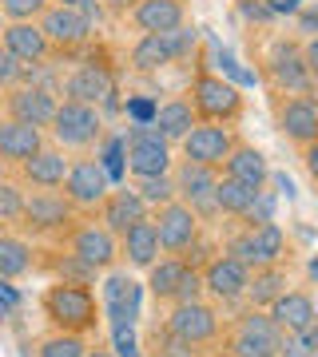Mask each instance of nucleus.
<instances>
[{"label":"nucleus","instance_id":"1","mask_svg":"<svg viewBox=\"0 0 318 357\" xmlns=\"http://www.w3.org/2000/svg\"><path fill=\"white\" fill-rule=\"evenodd\" d=\"M40 314L48 321V330L80 333V337H92L103 321L92 286H72V282H48L40 290Z\"/></svg>","mask_w":318,"mask_h":357},{"label":"nucleus","instance_id":"2","mask_svg":"<svg viewBox=\"0 0 318 357\" xmlns=\"http://www.w3.org/2000/svg\"><path fill=\"white\" fill-rule=\"evenodd\" d=\"M187 100L199 115V123H223V128H235L247 112V96H243L231 79L215 76V72H195L187 88Z\"/></svg>","mask_w":318,"mask_h":357},{"label":"nucleus","instance_id":"3","mask_svg":"<svg viewBox=\"0 0 318 357\" xmlns=\"http://www.w3.org/2000/svg\"><path fill=\"white\" fill-rule=\"evenodd\" d=\"M48 139L68 155H92V147L103 139V112L80 100H60L48 123Z\"/></svg>","mask_w":318,"mask_h":357},{"label":"nucleus","instance_id":"4","mask_svg":"<svg viewBox=\"0 0 318 357\" xmlns=\"http://www.w3.org/2000/svg\"><path fill=\"white\" fill-rule=\"evenodd\" d=\"M263 76H267L270 91L282 96H318V84L310 76V68L303 60V40L294 36H279L270 44V52L263 56Z\"/></svg>","mask_w":318,"mask_h":357},{"label":"nucleus","instance_id":"5","mask_svg":"<svg viewBox=\"0 0 318 357\" xmlns=\"http://www.w3.org/2000/svg\"><path fill=\"white\" fill-rule=\"evenodd\" d=\"M164 326L175 333L179 342L195 345L199 354H211V349L223 342V330H227V321H223L219 306H215V302H207V298H199V302H179V306H167Z\"/></svg>","mask_w":318,"mask_h":357},{"label":"nucleus","instance_id":"6","mask_svg":"<svg viewBox=\"0 0 318 357\" xmlns=\"http://www.w3.org/2000/svg\"><path fill=\"white\" fill-rule=\"evenodd\" d=\"M223 255L239 258L247 270L279 266L282 258H287V234H282L279 222H263V227H239V230H231V234H227Z\"/></svg>","mask_w":318,"mask_h":357},{"label":"nucleus","instance_id":"7","mask_svg":"<svg viewBox=\"0 0 318 357\" xmlns=\"http://www.w3.org/2000/svg\"><path fill=\"white\" fill-rule=\"evenodd\" d=\"M56 243H60L64 250H72L76 258H84L88 266H96L100 274L115 270V262H120V238L103 227L100 218H92V215L80 218V222H72Z\"/></svg>","mask_w":318,"mask_h":357},{"label":"nucleus","instance_id":"8","mask_svg":"<svg viewBox=\"0 0 318 357\" xmlns=\"http://www.w3.org/2000/svg\"><path fill=\"white\" fill-rule=\"evenodd\" d=\"M80 218L84 215L64 199V191H28L24 215H20L16 227L24 234H32V238H60L64 230L72 222H80Z\"/></svg>","mask_w":318,"mask_h":357},{"label":"nucleus","instance_id":"9","mask_svg":"<svg viewBox=\"0 0 318 357\" xmlns=\"http://www.w3.org/2000/svg\"><path fill=\"white\" fill-rule=\"evenodd\" d=\"M64 199L76 206L84 218H96L100 203L108 199L112 191V175H108V167L96 159V155H72V167H68V178H64Z\"/></svg>","mask_w":318,"mask_h":357},{"label":"nucleus","instance_id":"10","mask_svg":"<svg viewBox=\"0 0 318 357\" xmlns=\"http://www.w3.org/2000/svg\"><path fill=\"white\" fill-rule=\"evenodd\" d=\"M191 48H195V28L187 24L175 28V32H140V40L127 52V64L147 76V72H159V68L183 60Z\"/></svg>","mask_w":318,"mask_h":357},{"label":"nucleus","instance_id":"11","mask_svg":"<svg viewBox=\"0 0 318 357\" xmlns=\"http://www.w3.org/2000/svg\"><path fill=\"white\" fill-rule=\"evenodd\" d=\"M124 163L127 175H171L175 167V155H171V143L152 128V123H140V128L127 131V147H124Z\"/></svg>","mask_w":318,"mask_h":357},{"label":"nucleus","instance_id":"12","mask_svg":"<svg viewBox=\"0 0 318 357\" xmlns=\"http://www.w3.org/2000/svg\"><path fill=\"white\" fill-rule=\"evenodd\" d=\"M270 107H275V128H279V135L287 143H294L298 151H303L306 143L318 139V100H310V96H282V91H275Z\"/></svg>","mask_w":318,"mask_h":357},{"label":"nucleus","instance_id":"13","mask_svg":"<svg viewBox=\"0 0 318 357\" xmlns=\"http://www.w3.org/2000/svg\"><path fill=\"white\" fill-rule=\"evenodd\" d=\"M171 178H175V195L183 203L203 218H215L219 206H215V183H219V171L215 167H203V163H191V159H179L171 167Z\"/></svg>","mask_w":318,"mask_h":357},{"label":"nucleus","instance_id":"14","mask_svg":"<svg viewBox=\"0 0 318 357\" xmlns=\"http://www.w3.org/2000/svg\"><path fill=\"white\" fill-rule=\"evenodd\" d=\"M152 222H155V234H159V250H164V255H183V250L203 234V218L195 215L183 199L152 211Z\"/></svg>","mask_w":318,"mask_h":357},{"label":"nucleus","instance_id":"15","mask_svg":"<svg viewBox=\"0 0 318 357\" xmlns=\"http://www.w3.org/2000/svg\"><path fill=\"white\" fill-rule=\"evenodd\" d=\"M235 147H239V131L223 128V123H195V128L187 131V139L179 143L183 159L215 167V171H223V163H227V155L235 151Z\"/></svg>","mask_w":318,"mask_h":357},{"label":"nucleus","instance_id":"16","mask_svg":"<svg viewBox=\"0 0 318 357\" xmlns=\"http://www.w3.org/2000/svg\"><path fill=\"white\" fill-rule=\"evenodd\" d=\"M203 290L207 298L215 302V306H235V302H243L247 298V286H251V270L243 266L239 258H231L219 250L211 262H207L203 270Z\"/></svg>","mask_w":318,"mask_h":357},{"label":"nucleus","instance_id":"17","mask_svg":"<svg viewBox=\"0 0 318 357\" xmlns=\"http://www.w3.org/2000/svg\"><path fill=\"white\" fill-rule=\"evenodd\" d=\"M36 24H40V32L48 36L52 52H64V56H72V52L84 48V44L92 40V28H96L84 13L64 8V4H48Z\"/></svg>","mask_w":318,"mask_h":357},{"label":"nucleus","instance_id":"18","mask_svg":"<svg viewBox=\"0 0 318 357\" xmlns=\"http://www.w3.org/2000/svg\"><path fill=\"white\" fill-rule=\"evenodd\" d=\"M0 96H4V115L8 119H24V123L44 131H48L52 115L60 107V96L52 88H40V84H16V88L0 91Z\"/></svg>","mask_w":318,"mask_h":357},{"label":"nucleus","instance_id":"19","mask_svg":"<svg viewBox=\"0 0 318 357\" xmlns=\"http://www.w3.org/2000/svg\"><path fill=\"white\" fill-rule=\"evenodd\" d=\"M64 100H80L92 107H112L115 103V72L100 60L80 64L72 76L64 79Z\"/></svg>","mask_w":318,"mask_h":357},{"label":"nucleus","instance_id":"20","mask_svg":"<svg viewBox=\"0 0 318 357\" xmlns=\"http://www.w3.org/2000/svg\"><path fill=\"white\" fill-rule=\"evenodd\" d=\"M68 167H72V155L56 147V143H48L32 159H24L16 171H20V183L32 187V191H60L64 178H68Z\"/></svg>","mask_w":318,"mask_h":357},{"label":"nucleus","instance_id":"21","mask_svg":"<svg viewBox=\"0 0 318 357\" xmlns=\"http://www.w3.org/2000/svg\"><path fill=\"white\" fill-rule=\"evenodd\" d=\"M96 218H100L103 227L112 230L115 238H120V234H127V230L136 227V222L152 218V206L143 203L140 195H136V187L127 183V187H112V191H108V199L100 203Z\"/></svg>","mask_w":318,"mask_h":357},{"label":"nucleus","instance_id":"22","mask_svg":"<svg viewBox=\"0 0 318 357\" xmlns=\"http://www.w3.org/2000/svg\"><path fill=\"white\" fill-rule=\"evenodd\" d=\"M40 147H48V131L44 128H32L24 119H8V115L0 119V159L8 167H20Z\"/></svg>","mask_w":318,"mask_h":357},{"label":"nucleus","instance_id":"23","mask_svg":"<svg viewBox=\"0 0 318 357\" xmlns=\"http://www.w3.org/2000/svg\"><path fill=\"white\" fill-rule=\"evenodd\" d=\"M267 314L275 318V326H279L282 333H303L318 321V302H315L310 290H287L270 302Z\"/></svg>","mask_w":318,"mask_h":357},{"label":"nucleus","instance_id":"24","mask_svg":"<svg viewBox=\"0 0 318 357\" xmlns=\"http://www.w3.org/2000/svg\"><path fill=\"white\" fill-rule=\"evenodd\" d=\"M0 44L13 52L20 64H44V60H52V44H48V36L40 32L36 20H8Z\"/></svg>","mask_w":318,"mask_h":357},{"label":"nucleus","instance_id":"25","mask_svg":"<svg viewBox=\"0 0 318 357\" xmlns=\"http://www.w3.org/2000/svg\"><path fill=\"white\" fill-rule=\"evenodd\" d=\"M127 20L136 32H175L187 24V0H140Z\"/></svg>","mask_w":318,"mask_h":357},{"label":"nucleus","instance_id":"26","mask_svg":"<svg viewBox=\"0 0 318 357\" xmlns=\"http://www.w3.org/2000/svg\"><path fill=\"white\" fill-rule=\"evenodd\" d=\"M159 234H155V222L152 218H143V222H136V227L127 230V234H120V258L127 262V270H147L159 262Z\"/></svg>","mask_w":318,"mask_h":357},{"label":"nucleus","instance_id":"27","mask_svg":"<svg viewBox=\"0 0 318 357\" xmlns=\"http://www.w3.org/2000/svg\"><path fill=\"white\" fill-rule=\"evenodd\" d=\"M100 310L112 321H136V314H140V286H136V278L124 274V270H108Z\"/></svg>","mask_w":318,"mask_h":357},{"label":"nucleus","instance_id":"28","mask_svg":"<svg viewBox=\"0 0 318 357\" xmlns=\"http://www.w3.org/2000/svg\"><path fill=\"white\" fill-rule=\"evenodd\" d=\"M36 266L44 274H52V282H72V286H96L100 270L88 266L84 258H76L72 250H36Z\"/></svg>","mask_w":318,"mask_h":357},{"label":"nucleus","instance_id":"29","mask_svg":"<svg viewBox=\"0 0 318 357\" xmlns=\"http://www.w3.org/2000/svg\"><path fill=\"white\" fill-rule=\"evenodd\" d=\"M199 123V115H195V107H191L187 96H175V100H164L159 107H155L152 115V128L164 135L171 147H179V143L187 139V131Z\"/></svg>","mask_w":318,"mask_h":357},{"label":"nucleus","instance_id":"30","mask_svg":"<svg viewBox=\"0 0 318 357\" xmlns=\"http://www.w3.org/2000/svg\"><path fill=\"white\" fill-rule=\"evenodd\" d=\"M223 175H231V178H243V183H251V187H267L270 183V163H267V155L259 151L254 143H243L239 139V147L227 155V163H223Z\"/></svg>","mask_w":318,"mask_h":357},{"label":"nucleus","instance_id":"31","mask_svg":"<svg viewBox=\"0 0 318 357\" xmlns=\"http://www.w3.org/2000/svg\"><path fill=\"white\" fill-rule=\"evenodd\" d=\"M187 270L191 266L179 255H159V262L147 270V294H152L155 306H171L175 302V290H179V282L187 278Z\"/></svg>","mask_w":318,"mask_h":357},{"label":"nucleus","instance_id":"32","mask_svg":"<svg viewBox=\"0 0 318 357\" xmlns=\"http://www.w3.org/2000/svg\"><path fill=\"white\" fill-rule=\"evenodd\" d=\"M36 270V246L28 243L24 234L4 230L0 234V282H16Z\"/></svg>","mask_w":318,"mask_h":357},{"label":"nucleus","instance_id":"33","mask_svg":"<svg viewBox=\"0 0 318 357\" xmlns=\"http://www.w3.org/2000/svg\"><path fill=\"white\" fill-rule=\"evenodd\" d=\"M291 290V278H287V266H259L251 270V286H247V306L254 310H270V302L279 294Z\"/></svg>","mask_w":318,"mask_h":357},{"label":"nucleus","instance_id":"34","mask_svg":"<svg viewBox=\"0 0 318 357\" xmlns=\"http://www.w3.org/2000/svg\"><path fill=\"white\" fill-rule=\"evenodd\" d=\"M254 195H259V187H251V183L231 178V175H223V171H219V183H215V206H219V215L243 218V211L254 203Z\"/></svg>","mask_w":318,"mask_h":357},{"label":"nucleus","instance_id":"35","mask_svg":"<svg viewBox=\"0 0 318 357\" xmlns=\"http://www.w3.org/2000/svg\"><path fill=\"white\" fill-rule=\"evenodd\" d=\"M131 187H136V195H140L143 203L152 206V211H159V206L175 203V178L171 175H136L131 178Z\"/></svg>","mask_w":318,"mask_h":357},{"label":"nucleus","instance_id":"36","mask_svg":"<svg viewBox=\"0 0 318 357\" xmlns=\"http://www.w3.org/2000/svg\"><path fill=\"white\" fill-rule=\"evenodd\" d=\"M223 349H231L235 357H279V345L267 342V337H254V333H243V330H223Z\"/></svg>","mask_w":318,"mask_h":357},{"label":"nucleus","instance_id":"37","mask_svg":"<svg viewBox=\"0 0 318 357\" xmlns=\"http://www.w3.org/2000/svg\"><path fill=\"white\" fill-rule=\"evenodd\" d=\"M88 354V337H80V333H60L52 330L40 337L36 345V357H84Z\"/></svg>","mask_w":318,"mask_h":357},{"label":"nucleus","instance_id":"38","mask_svg":"<svg viewBox=\"0 0 318 357\" xmlns=\"http://www.w3.org/2000/svg\"><path fill=\"white\" fill-rule=\"evenodd\" d=\"M24 199H28V191H24V183H16V178H0V218L8 222V227H16L20 222V215H24Z\"/></svg>","mask_w":318,"mask_h":357},{"label":"nucleus","instance_id":"39","mask_svg":"<svg viewBox=\"0 0 318 357\" xmlns=\"http://www.w3.org/2000/svg\"><path fill=\"white\" fill-rule=\"evenodd\" d=\"M318 354V321L303 333H282L279 357H315Z\"/></svg>","mask_w":318,"mask_h":357},{"label":"nucleus","instance_id":"40","mask_svg":"<svg viewBox=\"0 0 318 357\" xmlns=\"http://www.w3.org/2000/svg\"><path fill=\"white\" fill-rule=\"evenodd\" d=\"M275 206H279V199H275V191H263L254 195V203L243 211V218H235V222H243V227H263V222H275Z\"/></svg>","mask_w":318,"mask_h":357},{"label":"nucleus","instance_id":"41","mask_svg":"<svg viewBox=\"0 0 318 357\" xmlns=\"http://www.w3.org/2000/svg\"><path fill=\"white\" fill-rule=\"evenodd\" d=\"M52 0H0L4 20H40Z\"/></svg>","mask_w":318,"mask_h":357},{"label":"nucleus","instance_id":"42","mask_svg":"<svg viewBox=\"0 0 318 357\" xmlns=\"http://www.w3.org/2000/svg\"><path fill=\"white\" fill-rule=\"evenodd\" d=\"M20 79H24V64H20V60H16V56L4 48V44H0V91L16 88Z\"/></svg>","mask_w":318,"mask_h":357},{"label":"nucleus","instance_id":"43","mask_svg":"<svg viewBox=\"0 0 318 357\" xmlns=\"http://www.w3.org/2000/svg\"><path fill=\"white\" fill-rule=\"evenodd\" d=\"M199 298H207V290H203V274H199V270H187V278L179 282L175 302H171V306H179V302H199Z\"/></svg>","mask_w":318,"mask_h":357},{"label":"nucleus","instance_id":"44","mask_svg":"<svg viewBox=\"0 0 318 357\" xmlns=\"http://www.w3.org/2000/svg\"><path fill=\"white\" fill-rule=\"evenodd\" d=\"M112 330H115V357H140V345H136L131 321H112Z\"/></svg>","mask_w":318,"mask_h":357},{"label":"nucleus","instance_id":"45","mask_svg":"<svg viewBox=\"0 0 318 357\" xmlns=\"http://www.w3.org/2000/svg\"><path fill=\"white\" fill-rule=\"evenodd\" d=\"M52 4H64V8H76V13H84V16H88L92 24H96V20L103 16V4H100V0H52Z\"/></svg>","mask_w":318,"mask_h":357},{"label":"nucleus","instance_id":"46","mask_svg":"<svg viewBox=\"0 0 318 357\" xmlns=\"http://www.w3.org/2000/svg\"><path fill=\"white\" fill-rule=\"evenodd\" d=\"M298 159H303V171L318 183V139H315V143H306L303 151H298Z\"/></svg>","mask_w":318,"mask_h":357},{"label":"nucleus","instance_id":"47","mask_svg":"<svg viewBox=\"0 0 318 357\" xmlns=\"http://www.w3.org/2000/svg\"><path fill=\"white\" fill-rule=\"evenodd\" d=\"M298 32H306V36H318V4H306L303 13H298Z\"/></svg>","mask_w":318,"mask_h":357},{"label":"nucleus","instance_id":"48","mask_svg":"<svg viewBox=\"0 0 318 357\" xmlns=\"http://www.w3.org/2000/svg\"><path fill=\"white\" fill-rule=\"evenodd\" d=\"M303 60H306V68H310V76H315V84H318V36L303 40Z\"/></svg>","mask_w":318,"mask_h":357},{"label":"nucleus","instance_id":"49","mask_svg":"<svg viewBox=\"0 0 318 357\" xmlns=\"http://www.w3.org/2000/svg\"><path fill=\"white\" fill-rule=\"evenodd\" d=\"M103 4V13H112V16H120V20H127L131 16V8L140 4V0H100Z\"/></svg>","mask_w":318,"mask_h":357},{"label":"nucleus","instance_id":"50","mask_svg":"<svg viewBox=\"0 0 318 357\" xmlns=\"http://www.w3.org/2000/svg\"><path fill=\"white\" fill-rule=\"evenodd\" d=\"M84 357H115V349H103V345H88V354Z\"/></svg>","mask_w":318,"mask_h":357},{"label":"nucleus","instance_id":"51","mask_svg":"<svg viewBox=\"0 0 318 357\" xmlns=\"http://www.w3.org/2000/svg\"><path fill=\"white\" fill-rule=\"evenodd\" d=\"M207 357H235V354H231V349H223V345H215V349H211Z\"/></svg>","mask_w":318,"mask_h":357},{"label":"nucleus","instance_id":"52","mask_svg":"<svg viewBox=\"0 0 318 357\" xmlns=\"http://www.w3.org/2000/svg\"><path fill=\"white\" fill-rule=\"evenodd\" d=\"M4 175H8V163H4V159H0V178H4Z\"/></svg>","mask_w":318,"mask_h":357},{"label":"nucleus","instance_id":"53","mask_svg":"<svg viewBox=\"0 0 318 357\" xmlns=\"http://www.w3.org/2000/svg\"><path fill=\"white\" fill-rule=\"evenodd\" d=\"M140 357H167V354H159V349H152V354H140Z\"/></svg>","mask_w":318,"mask_h":357},{"label":"nucleus","instance_id":"54","mask_svg":"<svg viewBox=\"0 0 318 357\" xmlns=\"http://www.w3.org/2000/svg\"><path fill=\"white\" fill-rule=\"evenodd\" d=\"M4 24H8V20H4V13H0V36H4Z\"/></svg>","mask_w":318,"mask_h":357},{"label":"nucleus","instance_id":"55","mask_svg":"<svg viewBox=\"0 0 318 357\" xmlns=\"http://www.w3.org/2000/svg\"><path fill=\"white\" fill-rule=\"evenodd\" d=\"M4 230H8V222H4V218H0V234H4Z\"/></svg>","mask_w":318,"mask_h":357},{"label":"nucleus","instance_id":"56","mask_svg":"<svg viewBox=\"0 0 318 357\" xmlns=\"http://www.w3.org/2000/svg\"><path fill=\"white\" fill-rule=\"evenodd\" d=\"M0 119H4V112H0Z\"/></svg>","mask_w":318,"mask_h":357},{"label":"nucleus","instance_id":"57","mask_svg":"<svg viewBox=\"0 0 318 357\" xmlns=\"http://www.w3.org/2000/svg\"><path fill=\"white\" fill-rule=\"evenodd\" d=\"M315 357H318V354H315Z\"/></svg>","mask_w":318,"mask_h":357}]
</instances>
